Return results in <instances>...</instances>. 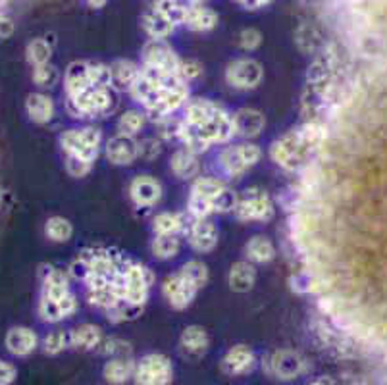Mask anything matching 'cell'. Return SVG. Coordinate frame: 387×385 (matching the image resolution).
I'll use <instances>...</instances> for the list:
<instances>
[{
	"label": "cell",
	"instance_id": "cell-22",
	"mask_svg": "<svg viewBox=\"0 0 387 385\" xmlns=\"http://www.w3.org/2000/svg\"><path fill=\"white\" fill-rule=\"evenodd\" d=\"M102 343V329L94 324H83V326L76 327L69 334V345L81 349V351H89V349H97Z\"/></svg>",
	"mask_w": 387,
	"mask_h": 385
},
{
	"label": "cell",
	"instance_id": "cell-31",
	"mask_svg": "<svg viewBox=\"0 0 387 385\" xmlns=\"http://www.w3.org/2000/svg\"><path fill=\"white\" fill-rule=\"evenodd\" d=\"M145 120H147V116H145L143 112L129 110L124 116H120L118 131L122 135H127V137H135L145 127Z\"/></svg>",
	"mask_w": 387,
	"mask_h": 385
},
{
	"label": "cell",
	"instance_id": "cell-1",
	"mask_svg": "<svg viewBox=\"0 0 387 385\" xmlns=\"http://www.w3.org/2000/svg\"><path fill=\"white\" fill-rule=\"evenodd\" d=\"M236 195L218 177H199L189 197V214L195 220L208 218L214 212L236 208Z\"/></svg>",
	"mask_w": 387,
	"mask_h": 385
},
{
	"label": "cell",
	"instance_id": "cell-13",
	"mask_svg": "<svg viewBox=\"0 0 387 385\" xmlns=\"http://www.w3.org/2000/svg\"><path fill=\"white\" fill-rule=\"evenodd\" d=\"M254 364H256V357L253 349H249L247 345L231 347L222 360V368L229 376H245L254 368Z\"/></svg>",
	"mask_w": 387,
	"mask_h": 385
},
{
	"label": "cell",
	"instance_id": "cell-15",
	"mask_svg": "<svg viewBox=\"0 0 387 385\" xmlns=\"http://www.w3.org/2000/svg\"><path fill=\"white\" fill-rule=\"evenodd\" d=\"M189 243L197 252H208L218 245V227L208 218L195 220L189 226Z\"/></svg>",
	"mask_w": 387,
	"mask_h": 385
},
{
	"label": "cell",
	"instance_id": "cell-21",
	"mask_svg": "<svg viewBox=\"0 0 387 385\" xmlns=\"http://www.w3.org/2000/svg\"><path fill=\"white\" fill-rule=\"evenodd\" d=\"M179 343H181L183 352H187L189 357H201V354L206 352L211 341H208V334L202 327L191 326L183 329Z\"/></svg>",
	"mask_w": 387,
	"mask_h": 385
},
{
	"label": "cell",
	"instance_id": "cell-16",
	"mask_svg": "<svg viewBox=\"0 0 387 385\" xmlns=\"http://www.w3.org/2000/svg\"><path fill=\"white\" fill-rule=\"evenodd\" d=\"M233 117V127H236V133L245 137V139H253L258 137L262 133V129L266 126V120L264 114L254 108H241L239 112H236Z\"/></svg>",
	"mask_w": 387,
	"mask_h": 385
},
{
	"label": "cell",
	"instance_id": "cell-44",
	"mask_svg": "<svg viewBox=\"0 0 387 385\" xmlns=\"http://www.w3.org/2000/svg\"><path fill=\"white\" fill-rule=\"evenodd\" d=\"M189 2H193V4H199V2H204V0H189Z\"/></svg>",
	"mask_w": 387,
	"mask_h": 385
},
{
	"label": "cell",
	"instance_id": "cell-18",
	"mask_svg": "<svg viewBox=\"0 0 387 385\" xmlns=\"http://www.w3.org/2000/svg\"><path fill=\"white\" fill-rule=\"evenodd\" d=\"M229 287L237 291V293H247L253 289L254 281H256V270L251 262H236L231 270H229V276H227Z\"/></svg>",
	"mask_w": 387,
	"mask_h": 385
},
{
	"label": "cell",
	"instance_id": "cell-10",
	"mask_svg": "<svg viewBox=\"0 0 387 385\" xmlns=\"http://www.w3.org/2000/svg\"><path fill=\"white\" fill-rule=\"evenodd\" d=\"M162 195H164V189L156 177L137 176L129 183V197L137 206H143V208L154 206L160 202Z\"/></svg>",
	"mask_w": 387,
	"mask_h": 385
},
{
	"label": "cell",
	"instance_id": "cell-42",
	"mask_svg": "<svg viewBox=\"0 0 387 385\" xmlns=\"http://www.w3.org/2000/svg\"><path fill=\"white\" fill-rule=\"evenodd\" d=\"M12 33V22L8 17L0 16V35H10Z\"/></svg>",
	"mask_w": 387,
	"mask_h": 385
},
{
	"label": "cell",
	"instance_id": "cell-7",
	"mask_svg": "<svg viewBox=\"0 0 387 385\" xmlns=\"http://www.w3.org/2000/svg\"><path fill=\"white\" fill-rule=\"evenodd\" d=\"M226 81L237 91L256 89L262 81V66L253 58H239L226 69Z\"/></svg>",
	"mask_w": 387,
	"mask_h": 385
},
{
	"label": "cell",
	"instance_id": "cell-32",
	"mask_svg": "<svg viewBox=\"0 0 387 385\" xmlns=\"http://www.w3.org/2000/svg\"><path fill=\"white\" fill-rule=\"evenodd\" d=\"M179 272H181L189 281H193L199 289L208 284V266H206L204 262H201V260H189L187 264H183V268L179 270Z\"/></svg>",
	"mask_w": 387,
	"mask_h": 385
},
{
	"label": "cell",
	"instance_id": "cell-35",
	"mask_svg": "<svg viewBox=\"0 0 387 385\" xmlns=\"http://www.w3.org/2000/svg\"><path fill=\"white\" fill-rule=\"evenodd\" d=\"M69 343V335H66L64 331H52V334L47 335L44 339V351L51 352V354H56L62 349H66V345Z\"/></svg>",
	"mask_w": 387,
	"mask_h": 385
},
{
	"label": "cell",
	"instance_id": "cell-9",
	"mask_svg": "<svg viewBox=\"0 0 387 385\" xmlns=\"http://www.w3.org/2000/svg\"><path fill=\"white\" fill-rule=\"evenodd\" d=\"M145 66L160 69L166 74H176L179 76V64L181 60L177 58V54L172 51V47H168L162 39H152L143 51Z\"/></svg>",
	"mask_w": 387,
	"mask_h": 385
},
{
	"label": "cell",
	"instance_id": "cell-25",
	"mask_svg": "<svg viewBox=\"0 0 387 385\" xmlns=\"http://www.w3.org/2000/svg\"><path fill=\"white\" fill-rule=\"evenodd\" d=\"M152 229L156 235H177L186 229V220L176 212H160L152 220Z\"/></svg>",
	"mask_w": 387,
	"mask_h": 385
},
{
	"label": "cell",
	"instance_id": "cell-2",
	"mask_svg": "<svg viewBox=\"0 0 387 385\" xmlns=\"http://www.w3.org/2000/svg\"><path fill=\"white\" fill-rule=\"evenodd\" d=\"M116 104V95L112 87H89L77 97L67 99V110L74 117H93L106 114Z\"/></svg>",
	"mask_w": 387,
	"mask_h": 385
},
{
	"label": "cell",
	"instance_id": "cell-28",
	"mask_svg": "<svg viewBox=\"0 0 387 385\" xmlns=\"http://www.w3.org/2000/svg\"><path fill=\"white\" fill-rule=\"evenodd\" d=\"M110 69H112V81L116 85H126L129 89L133 87L135 81L139 79V74H141V69L129 60H120Z\"/></svg>",
	"mask_w": 387,
	"mask_h": 385
},
{
	"label": "cell",
	"instance_id": "cell-26",
	"mask_svg": "<svg viewBox=\"0 0 387 385\" xmlns=\"http://www.w3.org/2000/svg\"><path fill=\"white\" fill-rule=\"evenodd\" d=\"M152 254L160 260H170L179 254L181 251V241L177 235H156L151 245Z\"/></svg>",
	"mask_w": 387,
	"mask_h": 385
},
{
	"label": "cell",
	"instance_id": "cell-11",
	"mask_svg": "<svg viewBox=\"0 0 387 385\" xmlns=\"http://www.w3.org/2000/svg\"><path fill=\"white\" fill-rule=\"evenodd\" d=\"M226 110L216 102L208 101V99H195V101L186 104V122L187 126L191 127H206L212 124L216 117H220Z\"/></svg>",
	"mask_w": 387,
	"mask_h": 385
},
{
	"label": "cell",
	"instance_id": "cell-23",
	"mask_svg": "<svg viewBox=\"0 0 387 385\" xmlns=\"http://www.w3.org/2000/svg\"><path fill=\"white\" fill-rule=\"evenodd\" d=\"M245 254L249 262L254 264H266L276 256V247L264 235H254L253 239H249V243L245 245Z\"/></svg>",
	"mask_w": 387,
	"mask_h": 385
},
{
	"label": "cell",
	"instance_id": "cell-4",
	"mask_svg": "<svg viewBox=\"0 0 387 385\" xmlns=\"http://www.w3.org/2000/svg\"><path fill=\"white\" fill-rule=\"evenodd\" d=\"M261 149L253 142H241L227 147L220 152V167L222 172L229 177H241L245 172H249L251 167L261 160Z\"/></svg>",
	"mask_w": 387,
	"mask_h": 385
},
{
	"label": "cell",
	"instance_id": "cell-8",
	"mask_svg": "<svg viewBox=\"0 0 387 385\" xmlns=\"http://www.w3.org/2000/svg\"><path fill=\"white\" fill-rule=\"evenodd\" d=\"M197 293H199V287L193 281H189L181 272L168 276L162 284L164 299L168 301L170 306H174L177 310L187 309L195 301Z\"/></svg>",
	"mask_w": 387,
	"mask_h": 385
},
{
	"label": "cell",
	"instance_id": "cell-14",
	"mask_svg": "<svg viewBox=\"0 0 387 385\" xmlns=\"http://www.w3.org/2000/svg\"><path fill=\"white\" fill-rule=\"evenodd\" d=\"M139 156V145L133 141V137L118 133L106 142V158L116 166H129Z\"/></svg>",
	"mask_w": 387,
	"mask_h": 385
},
{
	"label": "cell",
	"instance_id": "cell-20",
	"mask_svg": "<svg viewBox=\"0 0 387 385\" xmlns=\"http://www.w3.org/2000/svg\"><path fill=\"white\" fill-rule=\"evenodd\" d=\"M26 110L27 116L37 124H47L54 117V102H52L51 97H47L42 92H35V95L27 97Z\"/></svg>",
	"mask_w": 387,
	"mask_h": 385
},
{
	"label": "cell",
	"instance_id": "cell-41",
	"mask_svg": "<svg viewBox=\"0 0 387 385\" xmlns=\"http://www.w3.org/2000/svg\"><path fill=\"white\" fill-rule=\"evenodd\" d=\"M241 6H245L247 10H256V8H262V6H266L270 0H237Z\"/></svg>",
	"mask_w": 387,
	"mask_h": 385
},
{
	"label": "cell",
	"instance_id": "cell-12",
	"mask_svg": "<svg viewBox=\"0 0 387 385\" xmlns=\"http://www.w3.org/2000/svg\"><path fill=\"white\" fill-rule=\"evenodd\" d=\"M268 370L272 376L279 379H293L304 372V359L291 351H281L272 354L268 360Z\"/></svg>",
	"mask_w": 387,
	"mask_h": 385
},
{
	"label": "cell",
	"instance_id": "cell-17",
	"mask_svg": "<svg viewBox=\"0 0 387 385\" xmlns=\"http://www.w3.org/2000/svg\"><path fill=\"white\" fill-rule=\"evenodd\" d=\"M37 334L29 327H14L10 329L8 335H6V347L12 354H17V357H26L29 352H33L37 349Z\"/></svg>",
	"mask_w": 387,
	"mask_h": 385
},
{
	"label": "cell",
	"instance_id": "cell-36",
	"mask_svg": "<svg viewBox=\"0 0 387 385\" xmlns=\"http://www.w3.org/2000/svg\"><path fill=\"white\" fill-rule=\"evenodd\" d=\"M262 42V35L256 31V29H245L241 31L239 35V44H241V49L243 51H254V49H258Z\"/></svg>",
	"mask_w": 387,
	"mask_h": 385
},
{
	"label": "cell",
	"instance_id": "cell-29",
	"mask_svg": "<svg viewBox=\"0 0 387 385\" xmlns=\"http://www.w3.org/2000/svg\"><path fill=\"white\" fill-rule=\"evenodd\" d=\"M47 237L54 241V243H66L69 241V237L74 235V226L69 224V220L62 218V216H54L47 222L44 226Z\"/></svg>",
	"mask_w": 387,
	"mask_h": 385
},
{
	"label": "cell",
	"instance_id": "cell-30",
	"mask_svg": "<svg viewBox=\"0 0 387 385\" xmlns=\"http://www.w3.org/2000/svg\"><path fill=\"white\" fill-rule=\"evenodd\" d=\"M143 27L147 29V33L151 35L152 39H164V37H168L172 31H174V24L166 19L164 16L160 14H156V12H152V14H147L143 17Z\"/></svg>",
	"mask_w": 387,
	"mask_h": 385
},
{
	"label": "cell",
	"instance_id": "cell-37",
	"mask_svg": "<svg viewBox=\"0 0 387 385\" xmlns=\"http://www.w3.org/2000/svg\"><path fill=\"white\" fill-rule=\"evenodd\" d=\"M202 74V66L195 60H181L179 64V77L183 81H191V79H197V77Z\"/></svg>",
	"mask_w": 387,
	"mask_h": 385
},
{
	"label": "cell",
	"instance_id": "cell-24",
	"mask_svg": "<svg viewBox=\"0 0 387 385\" xmlns=\"http://www.w3.org/2000/svg\"><path fill=\"white\" fill-rule=\"evenodd\" d=\"M183 24H186L189 29H193V31H208L212 27H216L218 16L208 8L193 6V8H187V16Z\"/></svg>",
	"mask_w": 387,
	"mask_h": 385
},
{
	"label": "cell",
	"instance_id": "cell-3",
	"mask_svg": "<svg viewBox=\"0 0 387 385\" xmlns=\"http://www.w3.org/2000/svg\"><path fill=\"white\" fill-rule=\"evenodd\" d=\"M102 135L94 127H83V129H67L60 137V145L66 151L69 158H79L83 162L93 164L99 151H101Z\"/></svg>",
	"mask_w": 387,
	"mask_h": 385
},
{
	"label": "cell",
	"instance_id": "cell-34",
	"mask_svg": "<svg viewBox=\"0 0 387 385\" xmlns=\"http://www.w3.org/2000/svg\"><path fill=\"white\" fill-rule=\"evenodd\" d=\"M58 79V72L49 64H42V66H35L33 72V81L41 87H52Z\"/></svg>",
	"mask_w": 387,
	"mask_h": 385
},
{
	"label": "cell",
	"instance_id": "cell-27",
	"mask_svg": "<svg viewBox=\"0 0 387 385\" xmlns=\"http://www.w3.org/2000/svg\"><path fill=\"white\" fill-rule=\"evenodd\" d=\"M133 364L126 359H112L106 362L104 366V377L108 379L110 384H124L129 377H133Z\"/></svg>",
	"mask_w": 387,
	"mask_h": 385
},
{
	"label": "cell",
	"instance_id": "cell-33",
	"mask_svg": "<svg viewBox=\"0 0 387 385\" xmlns=\"http://www.w3.org/2000/svg\"><path fill=\"white\" fill-rule=\"evenodd\" d=\"M27 58L33 66H42V64H49L51 60V47L44 39H35L29 42L27 47Z\"/></svg>",
	"mask_w": 387,
	"mask_h": 385
},
{
	"label": "cell",
	"instance_id": "cell-43",
	"mask_svg": "<svg viewBox=\"0 0 387 385\" xmlns=\"http://www.w3.org/2000/svg\"><path fill=\"white\" fill-rule=\"evenodd\" d=\"M308 385H334V382H331L329 377H320V379H314V382Z\"/></svg>",
	"mask_w": 387,
	"mask_h": 385
},
{
	"label": "cell",
	"instance_id": "cell-38",
	"mask_svg": "<svg viewBox=\"0 0 387 385\" xmlns=\"http://www.w3.org/2000/svg\"><path fill=\"white\" fill-rule=\"evenodd\" d=\"M160 154V142L156 139H147L139 145V156L145 160H152L156 158Z\"/></svg>",
	"mask_w": 387,
	"mask_h": 385
},
{
	"label": "cell",
	"instance_id": "cell-5",
	"mask_svg": "<svg viewBox=\"0 0 387 385\" xmlns=\"http://www.w3.org/2000/svg\"><path fill=\"white\" fill-rule=\"evenodd\" d=\"M236 216L243 222H268L274 216V202L266 191L247 189L236 201Z\"/></svg>",
	"mask_w": 387,
	"mask_h": 385
},
{
	"label": "cell",
	"instance_id": "cell-39",
	"mask_svg": "<svg viewBox=\"0 0 387 385\" xmlns=\"http://www.w3.org/2000/svg\"><path fill=\"white\" fill-rule=\"evenodd\" d=\"M67 172H69L72 176L83 177L85 174L91 172V164H89V162H83V160L79 158H69V156H67Z\"/></svg>",
	"mask_w": 387,
	"mask_h": 385
},
{
	"label": "cell",
	"instance_id": "cell-6",
	"mask_svg": "<svg viewBox=\"0 0 387 385\" xmlns=\"http://www.w3.org/2000/svg\"><path fill=\"white\" fill-rule=\"evenodd\" d=\"M174 377V366L164 354H147L133 370L137 385H168Z\"/></svg>",
	"mask_w": 387,
	"mask_h": 385
},
{
	"label": "cell",
	"instance_id": "cell-19",
	"mask_svg": "<svg viewBox=\"0 0 387 385\" xmlns=\"http://www.w3.org/2000/svg\"><path fill=\"white\" fill-rule=\"evenodd\" d=\"M170 167L172 172L176 174L179 179H193V177L199 176V170H201V164H199V158L193 151L189 149H183V151H177L172 160H170Z\"/></svg>",
	"mask_w": 387,
	"mask_h": 385
},
{
	"label": "cell",
	"instance_id": "cell-40",
	"mask_svg": "<svg viewBox=\"0 0 387 385\" xmlns=\"http://www.w3.org/2000/svg\"><path fill=\"white\" fill-rule=\"evenodd\" d=\"M14 377H16V368L8 362L0 360V385H10L14 382Z\"/></svg>",
	"mask_w": 387,
	"mask_h": 385
}]
</instances>
